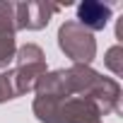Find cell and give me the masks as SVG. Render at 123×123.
I'll list each match as a JSON object with an SVG mask.
<instances>
[{"instance_id": "6da1fadb", "label": "cell", "mask_w": 123, "mask_h": 123, "mask_svg": "<svg viewBox=\"0 0 123 123\" xmlns=\"http://www.w3.org/2000/svg\"><path fill=\"white\" fill-rule=\"evenodd\" d=\"M109 15H111V10L104 7V5H99V3H85V5L77 7V17H80V22L89 24L92 29H101V27L106 24Z\"/></svg>"}]
</instances>
